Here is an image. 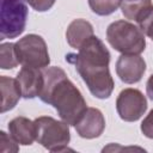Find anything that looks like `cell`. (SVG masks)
Segmentation results:
<instances>
[{
  "label": "cell",
  "mask_w": 153,
  "mask_h": 153,
  "mask_svg": "<svg viewBox=\"0 0 153 153\" xmlns=\"http://www.w3.org/2000/svg\"><path fill=\"white\" fill-rule=\"evenodd\" d=\"M65 57L68 63L74 65L76 72L96 98L106 99L111 96L115 86L109 71L111 56L100 38L93 35L78 49L76 54L69 53Z\"/></svg>",
  "instance_id": "6da1fadb"
},
{
  "label": "cell",
  "mask_w": 153,
  "mask_h": 153,
  "mask_svg": "<svg viewBox=\"0 0 153 153\" xmlns=\"http://www.w3.org/2000/svg\"><path fill=\"white\" fill-rule=\"evenodd\" d=\"M43 86L39 93L42 102L53 105L62 121L75 126L87 109L80 90L68 79L66 72L56 66L45 67L43 71Z\"/></svg>",
  "instance_id": "7a4b0ae2"
},
{
  "label": "cell",
  "mask_w": 153,
  "mask_h": 153,
  "mask_svg": "<svg viewBox=\"0 0 153 153\" xmlns=\"http://www.w3.org/2000/svg\"><path fill=\"white\" fill-rule=\"evenodd\" d=\"M106 41L121 54L140 55L146 48V38L142 30L124 19L112 22L108 26Z\"/></svg>",
  "instance_id": "3957f363"
},
{
  "label": "cell",
  "mask_w": 153,
  "mask_h": 153,
  "mask_svg": "<svg viewBox=\"0 0 153 153\" xmlns=\"http://www.w3.org/2000/svg\"><path fill=\"white\" fill-rule=\"evenodd\" d=\"M36 141L50 152H63L71 141L69 124L50 116H39L35 120Z\"/></svg>",
  "instance_id": "277c9868"
},
{
  "label": "cell",
  "mask_w": 153,
  "mask_h": 153,
  "mask_svg": "<svg viewBox=\"0 0 153 153\" xmlns=\"http://www.w3.org/2000/svg\"><path fill=\"white\" fill-rule=\"evenodd\" d=\"M14 51L22 67L43 69L50 63L47 43L39 35L29 33L19 38L14 43Z\"/></svg>",
  "instance_id": "5b68a950"
},
{
  "label": "cell",
  "mask_w": 153,
  "mask_h": 153,
  "mask_svg": "<svg viewBox=\"0 0 153 153\" xmlns=\"http://www.w3.org/2000/svg\"><path fill=\"white\" fill-rule=\"evenodd\" d=\"M26 0H1L0 7V39L16 38L26 27Z\"/></svg>",
  "instance_id": "8992f818"
},
{
  "label": "cell",
  "mask_w": 153,
  "mask_h": 153,
  "mask_svg": "<svg viewBox=\"0 0 153 153\" xmlns=\"http://www.w3.org/2000/svg\"><path fill=\"white\" fill-rule=\"evenodd\" d=\"M116 110L121 120L135 122L145 115L147 110V99L137 88H124L117 96Z\"/></svg>",
  "instance_id": "52a82bcc"
},
{
  "label": "cell",
  "mask_w": 153,
  "mask_h": 153,
  "mask_svg": "<svg viewBox=\"0 0 153 153\" xmlns=\"http://www.w3.org/2000/svg\"><path fill=\"white\" fill-rule=\"evenodd\" d=\"M146 72V62L140 55L122 54L116 61V74L124 84L139 82Z\"/></svg>",
  "instance_id": "ba28073f"
},
{
  "label": "cell",
  "mask_w": 153,
  "mask_h": 153,
  "mask_svg": "<svg viewBox=\"0 0 153 153\" xmlns=\"http://www.w3.org/2000/svg\"><path fill=\"white\" fill-rule=\"evenodd\" d=\"M78 135L82 139L99 137L105 129V118L97 108H87L74 126Z\"/></svg>",
  "instance_id": "9c48e42d"
},
{
  "label": "cell",
  "mask_w": 153,
  "mask_h": 153,
  "mask_svg": "<svg viewBox=\"0 0 153 153\" xmlns=\"http://www.w3.org/2000/svg\"><path fill=\"white\" fill-rule=\"evenodd\" d=\"M16 79L23 98L32 99L39 96L43 86V72L39 68L22 67Z\"/></svg>",
  "instance_id": "30bf717a"
},
{
  "label": "cell",
  "mask_w": 153,
  "mask_h": 153,
  "mask_svg": "<svg viewBox=\"0 0 153 153\" xmlns=\"http://www.w3.org/2000/svg\"><path fill=\"white\" fill-rule=\"evenodd\" d=\"M8 133L19 145L30 146L36 141L35 121L24 116L14 117L8 122Z\"/></svg>",
  "instance_id": "8fae6325"
},
{
  "label": "cell",
  "mask_w": 153,
  "mask_h": 153,
  "mask_svg": "<svg viewBox=\"0 0 153 153\" xmlns=\"http://www.w3.org/2000/svg\"><path fill=\"white\" fill-rule=\"evenodd\" d=\"M93 35L92 24L82 18L74 19L66 30L67 43L74 49H79Z\"/></svg>",
  "instance_id": "7c38bea8"
},
{
  "label": "cell",
  "mask_w": 153,
  "mask_h": 153,
  "mask_svg": "<svg viewBox=\"0 0 153 153\" xmlns=\"http://www.w3.org/2000/svg\"><path fill=\"white\" fill-rule=\"evenodd\" d=\"M0 88H1V112L12 110L22 97V92L17 79L6 75L0 76Z\"/></svg>",
  "instance_id": "4fadbf2b"
},
{
  "label": "cell",
  "mask_w": 153,
  "mask_h": 153,
  "mask_svg": "<svg viewBox=\"0 0 153 153\" xmlns=\"http://www.w3.org/2000/svg\"><path fill=\"white\" fill-rule=\"evenodd\" d=\"M152 5L151 0H121L122 14L130 20H136L140 12Z\"/></svg>",
  "instance_id": "5bb4252c"
},
{
  "label": "cell",
  "mask_w": 153,
  "mask_h": 153,
  "mask_svg": "<svg viewBox=\"0 0 153 153\" xmlns=\"http://www.w3.org/2000/svg\"><path fill=\"white\" fill-rule=\"evenodd\" d=\"M91 11L98 16H109L121 7V0H87Z\"/></svg>",
  "instance_id": "9a60e30c"
},
{
  "label": "cell",
  "mask_w": 153,
  "mask_h": 153,
  "mask_svg": "<svg viewBox=\"0 0 153 153\" xmlns=\"http://www.w3.org/2000/svg\"><path fill=\"white\" fill-rule=\"evenodd\" d=\"M19 65L16 51L14 43H2L0 45V68L2 69H12Z\"/></svg>",
  "instance_id": "2e32d148"
},
{
  "label": "cell",
  "mask_w": 153,
  "mask_h": 153,
  "mask_svg": "<svg viewBox=\"0 0 153 153\" xmlns=\"http://www.w3.org/2000/svg\"><path fill=\"white\" fill-rule=\"evenodd\" d=\"M135 22L137 23V26L142 30V32L153 41V5L143 8Z\"/></svg>",
  "instance_id": "e0dca14e"
},
{
  "label": "cell",
  "mask_w": 153,
  "mask_h": 153,
  "mask_svg": "<svg viewBox=\"0 0 153 153\" xmlns=\"http://www.w3.org/2000/svg\"><path fill=\"white\" fill-rule=\"evenodd\" d=\"M19 143L4 130L0 131V151L1 152H18Z\"/></svg>",
  "instance_id": "ac0fdd59"
},
{
  "label": "cell",
  "mask_w": 153,
  "mask_h": 153,
  "mask_svg": "<svg viewBox=\"0 0 153 153\" xmlns=\"http://www.w3.org/2000/svg\"><path fill=\"white\" fill-rule=\"evenodd\" d=\"M142 134L148 137V139H153V109L148 112V115L143 118L141 127H140Z\"/></svg>",
  "instance_id": "d6986e66"
},
{
  "label": "cell",
  "mask_w": 153,
  "mask_h": 153,
  "mask_svg": "<svg viewBox=\"0 0 153 153\" xmlns=\"http://www.w3.org/2000/svg\"><path fill=\"white\" fill-rule=\"evenodd\" d=\"M56 0H26V2L37 12H45L50 10Z\"/></svg>",
  "instance_id": "ffe728a7"
},
{
  "label": "cell",
  "mask_w": 153,
  "mask_h": 153,
  "mask_svg": "<svg viewBox=\"0 0 153 153\" xmlns=\"http://www.w3.org/2000/svg\"><path fill=\"white\" fill-rule=\"evenodd\" d=\"M146 93L149 97V99L153 100V74L149 75V78L146 82Z\"/></svg>",
  "instance_id": "44dd1931"
}]
</instances>
